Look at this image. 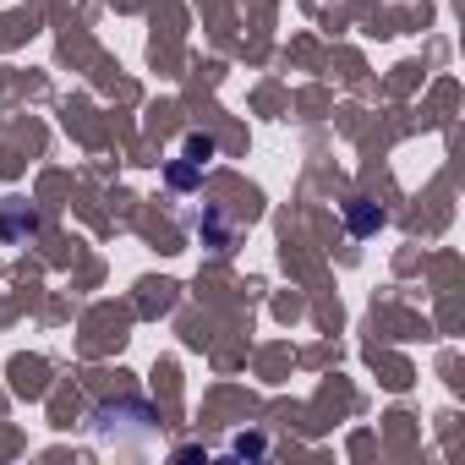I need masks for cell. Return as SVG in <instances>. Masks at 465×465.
Returning a JSON list of instances; mask_svg holds the SVG:
<instances>
[{"mask_svg":"<svg viewBox=\"0 0 465 465\" xmlns=\"http://www.w3.org/2000/svg\"><path fill=\"white\" fill-rule=\"evenodd\" d=\"M208 159H213V137H197V132H192V137H186V164H197V170H203Z\"/></svg>","mask_w":465,"mask_h":465,"instance_id":"cell-3","label":"cell"},{"mask_svg":"<svg viewBox=\"0 0 465 465\" xmlns=\"http://www.w3.org/2000/svg\"><path fill=\"white\" fill-rule=\"evenodd\" d=\"M39 230V213L28 208V203H0V242H23V236H34Z\"/></svg>","mask_w":465,"mask_h":465,"instance_id":"cell-1","label":"cell"},{"mask_svg":"<svg viewBox=\"0 0 465 465\" xmlns=\"http://www.w3.org/2000/svg\"><path fill=\"white\" fill-rule=\"evenodd\" d=\"M197 181V164H170V186H192Z\"/></svg>","mask_w":465,"mask_h":465,"instance_id":"cell-4","label":"cell"},{"mask_svg":"<svg viewBox=\"0 0 465 465\" xmlns=\"http://www.w3.org/2000/svg\"><path fill=\"white\" fill-rule=\"evenodd\" d=\"M345 224H351V236H372V230L383 224V208L367 203V197H351L345 203Z\"/></svg>","mask_w":465,"mask_h":465,"instance_id":"cell-2","label":"cell"},{"mask_svg":"<svg viewBox=\"0 0 465 465\" xmlns=\"http://www.w3.org/2000/svg\"><path fill=\"white\" fill-rule=\"evenodd\" d=\"M236 454H263V438H236Z\"/></svg>","mask_w":465,"mask_h":465,"instance_id":"cell-5","label":"cell"}]
</instances>
